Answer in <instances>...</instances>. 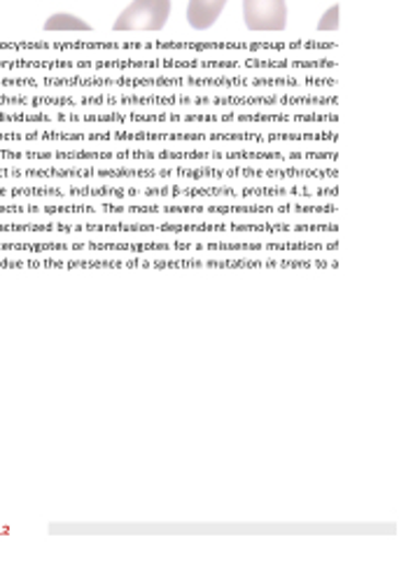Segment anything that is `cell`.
Here are the masks:
<instances>
[{
    "label": "cell",
    "mask_w": 399,
    "mask_h": 561,
    "mask_svg": "<svg viewBox=\"0 0 399 561\" xmlns=\"http://www.w3.org/2000/svg\"><path fill=\"white\" fill-rule=\"evenodd\" d=\"M171 0H133L117 16L115 31H162L168 22Z\"/></svg>",
    "instance_id": "1"
},
{
    "label": "cell",
    "mask_w": 399,
    "mask_h": 561,
    "mask_svg": "<svg viewBox=\"0 0 399 561\" xmlns=\"http://www.w3.org/2000/svg\"><path fill=\"white\" fill-rule=\"evenodd\" d=\"M243 20L250 31H283L287 5L285 0H243Z\"/></svg>",
    "instance_id": "2"
},
{
    "label": "cell",
    "mask_w": 399,
    "mask_h": 561,
    "mask_svg": "<svg viewBox=\"0 0 399 561\" xmlns=\"http://www.w3.org/2000/svg\"><path fill=\"white\" fill-rule=\"evenodd\" d=\"M227 5V0H189L187 5V22L197 31H208Z\"/></svg>",
    "instance_id": "3"
},
{
    "label": "cell",
    "mask_w": 399,
    "mask_h": 561,
    "mask_svg": "<svg viewBox=\"0 0 399 561\" xmlns=\"http://www.w3.org/2000/svg\"><path fill=\"white\" fill-rule=\"evenodd\" d=\"M45 31H68V33H75V31H92V26L82 22L80 16L75 14H66V12H59V14H51L49 20L45 22Z\"/></svg>",
    "instance_id": "4"
},
{
    "label": "cell",
    "mask_w": 399,
    "mask_h": 561,
    "mask_svg": "<svg viewBox=\"0 0 399 561\" xmlns=\"http://www.w3.org/2000/svg\"><path fill=\"white\" fill-rule=\"evenodd\" d=\"M339 28V5L329 8L318 24V31H337Z\"/></svg>",
    "instance_id": "5"
}]
</instances>
